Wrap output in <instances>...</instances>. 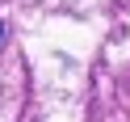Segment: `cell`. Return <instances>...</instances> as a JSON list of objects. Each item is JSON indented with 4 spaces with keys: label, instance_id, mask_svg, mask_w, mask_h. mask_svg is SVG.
<instances>
[{
    "label": "cell",
    "instance_id": "1",
    "mask_svg": "<svg viewBox=\"0 0 130 122\" xmlns=\"http://www.w3.org/2000/svg\"><path fill=\"white\" fill-rule=\"evenodd\" d=\"M0 34H4V25H0Z\"/></svg>",
    "mask_w": 130,
    "mask_h": 122
}]
</instances>
